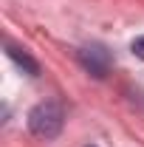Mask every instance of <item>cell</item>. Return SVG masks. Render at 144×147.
Returning <instances> with one entry per match:
<instances>
[{
    "mask_svg": "<svg viewBox=\"0 0 144 147\" xmlns=\"http://www.w3.org/2000/svg\"><path fill=\"white\" fill-rule=\"evenodd\" d=\"M62 125H65V113L62 105L57 102H40L28 113V130L40 139H57L62 133Z\"/></svg>",
    "mask_w": 144,
    "mask_h": 147,
    "instance_id": "1",
    "label": "cell"
},
{
    "mask_svg": "<svg viewBox=\"0 0 144 147\" xmlns=\"http://www.w3.org/2000/svg\"><path fill=\"white\" fill-rule=\"evenodd\" d=\"M79 62L96 79H105L110 71V54L105 45H85V48H79Z\"/></svg>",
    "mask_w": 144,
    "mask_h": 147,
    "instance_id": "2",
    "label": "cell"
},
{
    "mask_svg": "<svg viewBox=\"0 0 144 147\" xmlns=\"http://www.w3.org/2000/svg\"><path fill=\"white\" fill-rule=\"evenodd\" d=\"M6 48H9V57H11V59H14L20 68L28 74V76H37V74H40V62H37L31 54H26V51L17 48V45H6Z\"/></svg>",
    "mask_w": 144,
    "mask_h": 147,
    "instance_id": "3",
    "label": "cell"
},
{
    "mask_svg": "<svg viewBox=\"0 0 144 147\" xmlns=\"http://www.w3.org/2000/svg\"><path fill=\"white\" fill-rule=\"evenodd\" d=\"M130 48H133V54L139 57V59H144V34H141V37H136Z\"/></svg>",
    "mask_w": 144,
    "mask_h": 147,
    "instance_id": "4",
    "label": "cell"
},
{
    "mask_svg": "<svg viewBox=\"0 0 144 147\" xmlns=\"http://www.w3.org/2000/svg\"><path fill=\"white\" fill-rule=\"evenodd\" d=\"M88 147H93V144H88Z\"/></svg>",
    "mask_w": 144,
    "mask_h": 147,
    "instance_id": "5",
    "label": "cell"
}]
</instances>
